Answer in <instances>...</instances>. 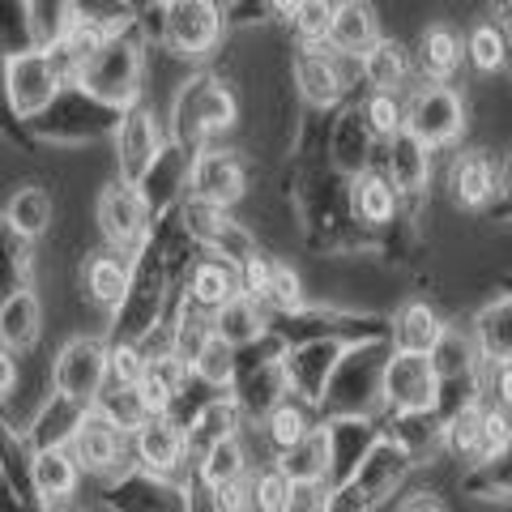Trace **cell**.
Wrapping results in <instances>:
<instances>
[{
    "label": "cell",
    "instance_id": "42",
    "mask_svg": "<svg viewBox=\"0 0 512 512\" xmlns=\"http://www.w3.org/2000/svg\"><path fill=\"white\" fill-rule=\"evenodd\" d=\"M0 141L13 146L18 154H39V141L30 137V124L13 111V99H9V56L0 52Z\"/></svg>",
    "mask_w": 512,
    "mask_h": 512
},
{
    "label": "cell",
    "instance_id": "11",
    "mask_svg": "<svg viewBox=\"0 0 512 512\" xmlns=\"http://www.w3.org/2000/svg\"><path fill=\"white\" fill-rule=\"evenodd\" d=\"M124 431L111 423V419H103L99 410L90 406V414L82 419V427H77V436H73V444H69V453H73V461L82 470H90V474H120L124 470V461H128V453H124Z\"/></svg>",
    "mask_w": 512,
    "mask_h": 512
},
{
    "label": "cell",
    "instance_id": "17",
    "mask_svg": "<svg viewBox=\"0 0 512 512\" xmlns=\"http://www.w3.org/2000/svg\"><path fill=\"white\" fill-rule=\"evenodd\" d=\"M184 291H188V308L214 316L218 308H227V303L239 295V265H231V261H222V256L205 252L201 261L192 265Z\"/></svg>",
    "mask_w": 512,
    "mask_h": 512
},
{
    "label": "cell",
    "instance_id": "40",
    "mask_svg": "<svg viewBox=\"0 0 512 512\" xmlns=\"http://www.w3.org/2000/svg\"><path fill=\"white\" fill-rule=\"evenodd\" d=\"M265 436H269V444H274L278 453L295 448L299 440H308L312 436V423H308V410H303V402L282 397V402L265 414Z\"/></svg>",
    "mask_w": 512,
    "mask_h": 512
},
{
    "label": "cell",
    "instance_id": "1",
    "mask_svg": "<svg viewBox=\"0 0 512 512\" xmlns=\"http://www.w3.org/2000/svg\"><path fill=\"white\" fill-rule=\"evenodd\" d=\"M239 124V94L231 90L227 77L210 69H197L180 86L175 103L167 107V141H175L192 158L218 146Z\"/></svg>",
    "mask_w": 512,
    "mask_h": 512
},
{
    "label": "cell",
    "instance_id": "34",
    "mask_svg": "<svg viewBox=\"0 0 512 512\" xmlns=\"http://www.w3.org/2000/svg\"><path fill=\"white\" fill-rule=\"evenodd\" d=\"M94 410L103 414V419L116 423L124 436H137L141 427L150 423V410L146 402H141V393H137V384H103V393L94 397Z\"/></svg>",
    "mask_w": 512,
    "mask_h": 512
},
{
    "label": "cell",
    "instance_id": "16",
    "mask_svg": "<svg viewBox=\"0 0 512 512\" xmlns=\"http://www.w3.org/2000/svg\"><path fill=\"white\" fill-rule=\"evenodd\" d=\"M0 214L9 218V227L18 231L22 239H43V235H52V227H56V214H60V205H56V197L47 192V184H39V180H30V184H18L5 197V205H0Z\"/></svg>",
    "mask_w": 512,
    "mask_h": 512
},
{
    "label": "cell",
    "instance_id": "4",
    "mask_svg": "<svg viewBox=\"0 0 512 512\" xmlns=\"http://www.w3.org/2000/svg\"><path fill=\"white\" fill-rule=\"evenodd\" d=\"M227 0H171L163 5V43L192 69H205L227 43Z\"/></svg>",
    "mask_w": 512,
    "mask_h": 512
},
{
    "label": "cell",
    "instance_id": "32",
    "mask_svg": "<svg viewBox=\"0 0 512 512\" xmlns=\"http://www.w3.org/2000/svg\"><path fill=\"white\" fill-rule=\"evenodd\" d=\"M427 146L423 141H414L410 133L393 137L389 141V167H384V175L393 180L397 192H406V197H414L423 184H427Z\"/></svg>",
    "mask_w": 512,
    "mask_h": 512
},
{
    "label": "cell",
    "instance_id": "54",
    "mask_svg": "<svg viewBox=\"0 0 512 512\" xmlns=\"http://www.w3.org/2000/svg\"><path fill=\"white\" fill-rule=\"evenodd\" d=\"M500 397L512 406V363H504V367H500Z\"/></svg>",
    "mask_w": 512,
    "mask_h": 512
},
{
    "label": "cell",
    "instance_id": "14",
    "mask_svg": "<svg viewBox=\"0 0 512 512\" xmlns=\"http://www.w3.org/2000/svg\"><path fill=\"white\" fill-rule=\"evenodd\" d=\"M291 82H295L299 99L316 111H329L346 99L329 47H295L291 52Z\"/></svg>",
    "mask_w": 512,
    "mask_h": 512
},
{
    "label": "cell",
    "instance_id": "3",
    "mask_svg": "<svg viewBox=\"0 0 512 512\" xmlns=\"http://www.w3.org/2000/svg\"><path fill=\"white\" fill-rule=\"evenodd\" d=\"M77 82H82L94 99H103L120 111L146 99V39L137 35V26L124 30V35H111L107 47L86 64Z\"/></svg>",
    "mask_w": 512,
    "mask_h": 512
},
{
    "label": "cell",
    "instance_id": "53",
    "mask_svg": "<svg viewBox=\"0 0 512 512\" xmlns=\"http://www.w3.org/2000/svg\"><path fill=\"white\" fill-rule=\"evenodd\" d=\"M402 512H444L436 500H431V495H419V500H410Z\"/></svg>",
    "mask_w": 512,
    "mask_h": 512
},
{
    "label": "cell",
    "instance_id": "37",
    "mask_svg": "<svg viewBox=\"0 0 512 512\" xmlns=\"http://www.w3.org/2000/svg\"><path fill=\"white\" fill-rule=\"evenodd\" d=\"M325 466H329V440L320 436V431H312V436L299 440L295 448H286L278 461V470L291 478V483H320Z\"/></svg>",
    "mask_w": 512,
    "mask_h": 512
},
{
    "label": "cell",
    "instance_id": "22",
    "mask_svg": "<svg viewBox=\"0 0 512 512\" xmlns=\"http://www.w3.org/2000/svg\"><path fill=\"white\" fill-rule=\"evenodd\" d=\"M43 338V303L35 291H22L0 303V346H9L13 355L35 350Z\"/></svg>",
    "mask_w": 512,
    "mask_h": 512
},
{
    "label": "cell",
    "instance_id": "38",
    "mask_svg": "<svg viewBox=\"0 0 512 512\" xmlns=\"http://www.w3.org/2000/svg\"><path fill=\"white\" fill-rule=\"evenodd\" d=\"M333 9L338 0H299L291 22V35H295V47H329V30H333Z\"/></svg>",
    "mask_w": 512,
    "mask_h": 512
},
{
    "label": "cell",
    "instance_id": "44",
    "mask_svg": "<svg viewBox=\"0 0 512 512\" xmlns=\"http://www.w3.org/2000/svg\"><path fill=\"white\" fill-rule=\"evenodd\" d=\"M192 372H197L210 389H227V384H235V372H239V355H235V346L227 342H210L201 350V359L192 363Z\"/></svg>",
    "mask_w": 512,
    "mask_h": 512
},
{
    "label": "cell",
    "instance_id": "26",
    "mask_svg": "<svg viewBox=\"0 0 512 512\" xmlns=\"http://www.w3.org/2000/svg\"><path fill=\"white\" fill-rule=\"evenodd\" d=\"M239 423H244V406L235 397H214L210 406L201 410V419L188 427V453H210L214 444L222 440H235L239 436Z\"/></svg>",
    "mask_w": 512,
    "mask_h": 512
},
{
    "label": "cell",
    "instance_id": "19",
    "mask_svg": "<svg viewBox=\"0 0 512 512\" xmlns=\"http://www.w3.org/2000/svg\"><path fill=\"white\" fill-rule=\"evenodd\" d=\"M380 22L376 9L367 0H338L333 9V30H329V47L333 52H350V56H367L380 43Z\"/></svg>",
    "mask_w": 512,
    "mask_h": 512
},
{
    "label": "cell",
    "instance_id": "25",
    "mask_svg": "<svg viewBox=\"0 0 512 512\" xmlns=\"http://www.w3.org/2000/svg\"><path fill=\"white\" fill-rule=\"evenodd\" d=\"M265 325H269L265 308H261V303H252V299H244V295H235L227 308L214 312V338L227 342V346H235V350L261 342L265 333H269Z\"/></svg>",
    "mask_w": 512,
    "mask_h": 512
},
{
    "label": "cell",
    "instance_id": "33",
    "mask_svg": "<svg viewBox=\"0 0 512 512\" xmlns=\"http://www.w3.org/2000/svg\"><path fill=\"white\" fill-rule=\"evenodd\" d=\"M77 474H82V466L73 461L69 448H47V453H39L35 461H30V483H35V491L47 495V500L73 495Z\"/></svg>",
    "mask_w": 512,
    "mask_h": 512
},
{
    "label": "cell",
    "instance_id": "41",
    "mask_svg": "<svg viewBox=\"0 0 512 512\" xmlns=\"http://www.w3.org/2000/svg\"><path fill=\"white\" fill-rule=\"evenodd\" d=\"M359 111H363V120H367V128H372L376 141H393V137L406 133V103L397 99V94H376L372 90Z\"/></svg>",
    "mask_w": 512,
    "mask_h": 512
},
{
    "label": "cell",
    "instance_id": "49",
    "mask_svg": "<svg viewBox=\"0 0 512 512\" xmlns=\"http://www.w3.org/2000/svg\"><path fill=\"white\" fill-rule=\"evenodd\" d=\"M448 444L457 453H483V410H461L448 427Z\"/></svg>",
    "mask_w": 512,
    "mask_h": 512
},
{
    "label": "cell",
    "instance_id": "10",
    "mask_svg": "<svg viewBox=\"0 0 512 512\" xmlns=\"http://www.w3.org/2000/svg\"><path fill=\"white\" fill-rule=\"evenodd\" d=\"M56 393L73 397L82 406H94V397L107 384V342L103 338H73L52 363Z\"/></svg>",
    "mask_w": 512,
    "mask_h": 512
},
{
    "label": "cell",
    "instance_id": "45",
    "mask_svg": "<svg viewBox=\"0 0 512 512\" xmlns=\"http://www.w3.org/2000/svg\"><path fill=\"white\" fill-rule=\"evenodd\" d=\"M73 9H77V18L107 26L111 35H124V30L137 26V9L128 0H73Z\"/></svg>",
    "mask_w": 512,
    "mask_h": 512
},
{
    "label": "cell",
    "instance_id": "57",
    "mask_svg": "<svg viewBox=\"0 0 512 512\" xmlns=\"http://www.w3.org/2000/svg\"><path fill=\"white\" fill-rule=\"evenodd\" d=\"M154 5H171V0H154Z\"/></svg>",
    "mask_w": 512,
    "mask_h": 512
},
{
    "label": "cell",
    "instance_id": "47",
    "mask_svg": "<svg viewBox=\"0 0 512 512\" xmlns=\"http://www.w3.org/2000/svg\"><path fill=\"white\" fill-rule=\"evenodd\" d=\"M146 355L137 342H107V380L111 384H141L146 376Z\"/></svg>",
    "mask_w": 512,
    "mask_h": 512
},
{
    "label": "cell",
    "instance_id": "50",
    "mask_svg": "<svg viewBox=\"0 0 512 512\" xmlns=\"http://www.w3.org/2000/svg\"><path fill=\"white\" fill-rule=\"evenodd\" d=\"M508 440H512L508 414L504 410H483V453H478V457H495Z\"/></svg>",
    "mask_w": 512,
    "mask_h": 512
},
{
    "label": "cell",
    "instance_id": "35",
    "mask_svg": "<svg viewBox=\"0 0 512 512\" xmlns=\"http://www.w3.org/2000/svg\"><path fill=\"white\" fill-rule=\"evenodd\" d=\"M372 141H376V137H372V128H367L363 111H346L342 124H338V133H333V158H338V167L363 175V171H367V150H372Z\"/></svg>",
    "mask_w": 512,
    "mask_h": 512
},
{
    "label": "cell",
    "instance_id": "7",
    "mask_svg": "<svg viewBox=\"0 0 512 512\" xmlns=\"http://www.w3.org/2000/svg\"><path fill=\"white\" fill-rule=\"evenodd\" d=\"M163 146H167V120L146 103L128 107L116 137H111V171L128 184H141L146 171L154 167V158L163 154Z\"/></svg>",
    "mask_w": 512,
    "mask_h": 512
},
{
    "label": "cell",
    "instance_id": "39",
    "mask_svg": "<svg viewBox=\"0 0 512 512\" xmlns=\"http://www.w3.org/2000/svg\"><path fill=\"white\" fill-rule=\"evenodd\" d=\"M30 22H35V39L39 52H52L56 43H64V35L77 22L73 0H30Z\"/></svg>",
    "mask_w": 512,
    "mask_h": 512
},
{
    "label": "cell",
    "instance_id": "43",
    "mask_svg": "<svg viewBox=\"0 0 512 512\" xmlns=\"http://www.w3.org/2000/svg\"><path fill=\"white\" fill-rule=\"evenodd\" d=\"M201 478L210 487H227V483L244 478V448H239V436L214 444L210 453H201Z\"/></svg>",
    "mask_w": 512,
    "mask_h": 512
},
{
    "label": "cell",
    "instance_id": "20",
    "mask_svg": "<svg viewBox=\"0 0 512 512\" xmlns=\"http://www.w3.org/2000/svg\"><path fill=\"white\" fill-rule=\"evenodd\" d=\"M384 393L406 410L427 406L436 393V367L427 355H393V363L384 367Z\"/></svg>",
    "mask_w": 512,
    "mask_h": 512
},
{
    "label": "cell",
    "instance_id": "27",
    "mask_svg": "<svg viewBox=\"0 0 512 512\" xmlns=\"http://www.w3.org/2000/svg\"><path fill=\"white\" fill-rule=\"evenodd\" d=\"M457 64H461V39L453 35L448 26H431L423 30V39H419V52H414V69H419L423 82H448V77L457 73Z\"/></svg>",
    "mask_w": 512,
    "mask_h": 512
},
{
    "label": "cell",
    "instance_id": "36",
    "mask_svg": "<svg viewBox=\"0 0 512 512\" xmlns=\"http://www.w3.org/2000/svg\"><path fill=\"white\" fill-rule=\"evenodd\" d=\"M0 52L9 60L39 52L35 22H30V0H0Z\"/></svg>",
    "mask_w": 512,
    "mask_h": 512
},
{
    "label": "cell",
    "instance_id": "24",
    "mask_svg": "<svg viewBox=\"0 0 512 512\" xmlns=\"http://www.w3.org/2000/svg\"><path fill=\"white\" fill-rule=\"evenodd\" d=\"M30 278H35V244L22 239L0 214V303L30 291Z\"/></svg>",
    "mask_w": 512,
    "mask_h": 512
},
{
    "label": "cell",
    "instance_id": "2",
    "mask_svg": "<svg viewBox=\"0 0 512 512\" xmlns=\"http://www.w3.org/2000/svg\"><path fill=\"white\" fill-rule=\"evenodd\" d=\"M120 120H124L120 107L94 99L82 82H69V86H60V94L35 120H30V137H35L39 146L86 150V146H99V141L116 137Z\"/></svg>",
    "mask_w": 512,
    "mask_h": 512
},
{
    "label": "cell",
    "instance_id": "8",
    "mask_svg": "<svg viewBox=\"0 0 512 512\" xmlns=\"http://www.w3.org/2000/svg\"><path fill=\"white\" fill-rule=\"evenodd\" d=\"M188 197L218 205V210H235L248 197V158L235 146H210L205 154L192 158V180H188Z\"/></svg>",
    "mask_w": 512,
    "mask_h": 512
},
{
    "label": "cell",
    "instance_id": "46",
    "mask_svg": "<svg viewBox=\"0 0 512 512\" xmlns=\"http://www.w3.org/2000/svg\"><path fill=\"white\" fill-rule=\"evenodd\" d=\"M248 487H252V512H286V504H291V478L278 466L261 470Z\"/></svg>",
    "mask_w": 512,
    "mask_h": 512
},
{
    "label": "cell",
    "instance_id": "12",
    "mask_svg": "<svg viewBox=\"0 0 512 512\" xmlns=\"http://www.w3.org/2000/svg\"><path fill=\"white\" fill-rule=\"evenodd\" d=\"M60 77L52 69L47 52H26V56H13L9 60V99H13V111L30 124L60 94Z\"/></svg>",
    "mask_w": 512,
    "mask_h": 512
},
{
    "label": "cell",
    "instance_id": "15",
    "mask_svg": "<svg viewBox=\"0 0 512 512\" xmlns=\"http://www.w3.org/2000/svg\"><path fill=\"white\" fill-rule=\"evenodd\" d=\"M128 286H133V261H128V256L111 252V248H99L90 261H82V295L99 312L116 316V308L128 295Z\"/></svg>",
    "mask_w": 512,
    "mask_h": 512
},
{
    "label": "cell",
    "instance_id": "6",
    "mask_svg": "<svg viewBox=\"0 0 512 512\" xmlns=\"http://www.w3.org/2000/svg\"><path fill=\"white\" fill-rule=\"evenodd\" d=\"M167 299H171V278L163 261H158V252L146 244L133 261V286H128L116 316H111V342H141L154 325H163Z\"/></svg>",
    "mask_w": 512,
    "mask_h": 512
},
{
    "label": "cell",
    "instance_id": "21",
    "mask_svg": "<svg viewBox=\"0 0 512 512\" xmlns=\"http://www.w3.org/2000/svg\"><path fill=\"white\" fill-rule=\"evenodd\" d=\"M86 414H90V406L73 402V397H64V393H52V397H47V402L35 410V427H30V440H35L39 453H47V448H69Z\"/></svg>",
    "mask_w": 512,
    "mask_h": 512
},
{
    "label": "cell",
    "instance_id": "18",
    "mask_svg": "<svg viewBox=\"0 0 512 512\" xmlns=\"http://www.w3.org/2000/svg\"><path fill=\"white\" fill-rule=\"evenodd\" d=\"M133 453H137V461H141V466H146L150 474H167V470H175V466L184 461L188 436H184L180 423H171L167 414H158V419H150V423L133 436Z\"/></svg>",
    "mask_w": 512,
    "mask_h": 512
},
{
    "label": "cell",
    "instance_id": "51",
    "mask_svg": "<svg viewBox=\"0 0 512 512\" xmlns=\"http://www.w3.org/2000/svg\"><path fill=\"white\" fill-rule=\"evenodd\" d=\"M329 508V491L320 483H291V504L286 512H325Z\"/></svg>",
    "mask_w": 512,
    "mask_h": 512
},
{
    "label": "cell",
    "instance_id": "58",
    "mask_svg": "<svg viewBox=\"0 0 512 512\" xmlns=\"http://www.w3.org/2000/svg\"><path fill=\"white\" fill-rule=\"evenodd\" d=\"M508 188H512V171H508Z\"/></svg>",
    "mask_w": 512,
    "mask_h": 512
},
{
    "label": "cell",
    "instance_id": "30",
    "mask_svg": "<svg viewBox=\"0 0 512 512\" xmlns=\"http://www.w3.org/2000/svg\"><path fill=\"white\" fill-rule=\"evenodd\" d=\"M448 188H453V201L457 205H470V210H478V205H487L491 188H495V171H491V158L487 154H457L453 171H448Z\"/></svg>",
    "mask_w": 512,
    "mask_h": 512
},
{
    "label": "cell",
    "instance_id": "23",
    "mask_svg": "<svg viewBox=\"0 0 512 512\" xmlns=\"http://www.w3.org/2000/svg\"><path fill=\"white\" fill-rule=\"evenodd\" d=\"M397 197L402 192L393 188V180L384 171H363L350 180V214L367 227H384V222H393L397 214Z\"/></svg>",
    "mask_w": 512,
    "mask_h": 512
},
{
    "label": "cell",
    "instance_id": "28",
    "mask_svg": "<svg viewBox=\"0 0 512 512\" xmlns=\"http://www.w3.org/2000/svg\"><path fill=\"white\" fill-rule=\"evenodd\" d=\"M440 338H444V325L427 303H410V308H402V316L393 320L397 355H431V350L440 346Z\"/></svg>",
    "mask_w": 512,
    "mask_h": 512
},
{
    "label": "cell",
    "instance_id": "48",
    "mask_svg": "<svg viewBox=\"0 0 512 512\" xmlns=\"http://www.w3.org/2000/svg\"><path fill=\"white\" fill-rule=\"evenodd\" d=\"M466 52H470V60H474V69L491 73V69H500V64H504L508 43H504V35H500L495 26H478L474 35H470V43H466Z\"/></svg>",
    "mask_w": 512,
    "mask_h": 512
},
{
    "label": "cell",
    "instance_id": "5",
    "mask_svg": "<svg viewBox=\"0 0 512 512\" xmlns=\"http://www.w3.org/2000/svg\"><path fill=\"white\" fill-rule=\"evenodd\" d=\"M94 227H99L103 248L137 261V252L146 248V239H150L154 214H150V205L141 197L137 184L111 175V180L94 192Z\"/></svg>",
    "mask_w": 512,
    "mask_h": 512
},
{
    "label": "cell",
    "instance_id": "31",
    "mask_svg": "<svg viewBox=\"0 0 512 512\" xmlns=\"http://www.w3.org/2000/svg\"><path fill=\"white\" fill-rule=\"evenodd\" d=\"M329 367H333V346H325V342H308V346H299L295 355H282L286 384L299 389L303 397H320Z\"/></svg>",
    "mask_w": 512,
    "mask_h": 512
},
{
    "label": "cell",
    "instance_id": "52",
    "mask_svg": "<svg viewBox=\"0 0 512 512\" xmlns=\"http://www.w3.org/2000/svg\"><path fill=\"white\" fill-rule=\"evenodd\" d=\"M18 380H22V359L9 346H0V397H9L18 389Z\"/></svg>",
    "mask_w": 512,
    "mask_h": 512
},
{
    "label": "cell",
    "instance_id": "13",
    "mask_svg": "<svg viewBox=\"0 0 512 512\" xmlns=\"http://www.w3.org/2000/svg\"><path fill=\"white\" fill-rule=\"evenodd\" d=\"M188 180H192V154L180 150L175 141H167L163 154L154 158V167L146 171V180H141V197H146L150 214L163 218L167 210H180L188 201Z\"/></svg>",
    "mask_w": 512,
    "mask_h": 512
},
{
    "label": "cell",
    "instance_id": "29",
    "mask_svg": "<svg viewBox=\"0 0 512 512\" xmlns=\"http://www.w3.org/2000/svg\"><path fill=\"white\" fill-rule=\"evenodd\" d=\"M410 52L397 39H380L372 52L363 56V77H367V86H372L376 94H397L406 86V77H410Z\"/></svg>",
    "mask_w": 512,
    "mask_h": 512
},
{
    "label": "cell",
    "instance_id": "56",
    "mask_svg": "<svg viewBox=\"0 0 512 512\" xmlns=\"http://www.w3.org/2000/svg\"><path fill=\"white\" fill-rule=\"evenodd\" d=\"M239 5H248V0H227V9H239Z\"/></svg>",
    "mask_w": 512,
    "mask_h": 512
},
{
    "label": "cell",
    "instance_id": "55",
    "mask_svg": "<svg viewBox=\"0 0 512 512\" xmlns=\"http://www.w3.org/2000/svg\"><path fill=\"white\" fill-rule=\"evenodd\" d=\"M128 5H133V9L141 13V9H150V5H154V0H128Z\"/></svg>",
    "mask_w": 512,
    "mask_h": 512
},
{
    "label": "cell",
    "instance_id": "9",
    "mask_svg": "<svg viewBox=\"0 0 512 512\" xmlns=\"http://www.w3.org/2000/svg\"><path fill=\"white\" fill-rule=\"evenodd\" d=\"M461 124H466V111H461V99L453 86H440V82H423L419 90L410 94L406 103V133L414 141H423L427 150L448 146Z\"/></svg>",
    "mask_w": 512,
    "mask_h": 512
}]
</instances>
